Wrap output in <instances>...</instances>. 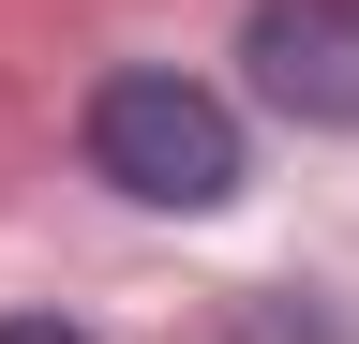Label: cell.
<instances>
[{
    "mask_svg": "<svg viewBox=\"0 0 359 344\" xmlns=\"http://www.w3.org/2000/svg\"><path fill=\"white\" fill-rule=\"evenodd\" d=\"M90 165L135 209H224L240 195V105L195 75H105L90 90Z\"/></svg>",
    "mask_w": 359,
    "mask_h": 344,
    "instance_id": "obj_1",
    "label": "cell"
},
{
    "mask_svg": "<svg viewBox=\"0 0 359 344\" xmlns=\"http://www.w3.org/2000/svg\"><path fill=\"white\" fill-rule=\"evenodd\" d=\"M0 344H90V329H60V315H0Z\"/></svg>",
    "mask_w": 359,
    "mask_h": 344,
    "instance_id": "obj_4",
    "label": "cell"
},
{
    "mask_svg": "<svg viewBox=\"0 0 359 344\" xmlns=\"http://www.w3.org/2000/svg\"><path fill=\"white\" fill-rule=\"evenodd\" d=\"M224 344H344V329L314 315V299H240V315H224Z\"/></svg>",
    "mask_w": 359,
    "mask_h": 344,
    "instance_id": "obj_3",
    "label": "cell"
},
{
    "mask_svg": "<svg viewBox=\"0 0 359 344\" xmlns=\"http://www.w3.org/2000/svg\"><path fill=\"white\" fill-rule=\"evenodd\" d=\"M240 60L255 105H285L299 135H359V0H255Z\"/></svg>",
    "mask_w": 359,
    "mask_h": 344,
    "instance_id": "obj_2",
    "label": "cell"
}]
</instances>
